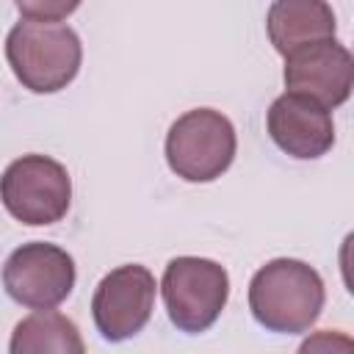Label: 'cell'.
I'll list each match as a JSON object with an SVG mask.
<instances>
[{"label":"cell","instance_id":"1","mask_svg":"<svg viewBox=\"0 0 354 354\" xmlns=\"http://www.w3.org/2000/svg\"><path fill=\"white\" fill-rule=\"evenodd\" d=\"M324 279L304 260H268L249 282V310L254 321L277 335L310 332L324 310Z\"/></svg>","mask_w":354,"mask_h":354},{"label":"cell","instance_id":"2","mask_svg":"<svg viewBox=\"0 0 354 354\" xmlns=\"http://www.w3.org/2000/svg\"><path fill=\"white\" fill-rule=\"evenodd\" d=\"M6 58L28 91L55 94L77 77L83 44L69 25L22 19L6 36Z\"/></svg>","mask_w":354,"mask_h":354},{"label":"cell","instance_id":"3","mask_svg":"<svg viewBox=\"0 0 354 354\" xmlns=\"http://www.w3.org/2000/svg\"><path fill=\"white\" fill-rule=\"evenodd\" d=\"M238 138L232 122L213 108H194L171 122L166 133V163L185 183H210L235 160Z\"/></svg>","mask_w":354,"mask_h":354},{"label":"cell","instance_id":"4","mask_svg":"<svg viewBox=\"0 0 354 354\" xmlns=\"http://www.w3.org/2000/svg\"><path fill=\"white\" fill-rule=\"evenodd\" d=\"M169 321L185 332H207L230 299V274L221 263L207 257H174L160 279Z\"/></svg>","mask_w":354,"mask_h":354},{"label":"cell","instance_id":"5","mask_svg":"<svg viewBox=\"0 0 354 354\" xmlns=\"http://www.w3.org/2000/svg\"><path fill=\"white\" fill-rule=\"evenodd\" d=\"M0 202L28 227L55 224L72 205L69 171L47 155H22L0 174Z\"/></svg>","mask_w":354,"mask_h":354},{"label":"cell","instance_id":"6","mask_svg":"<svg viewBox=\"0 0 354 354\" xmlns=\"http://www.w3.org/2000/svg\"><path fill=\"white\" fill-rule=\"evenodd\" d=\"M75 260L66 249L30 241L14 249L3 266L6 293L30 310H47L66 301L75 288Z\"/></svg>","mask_w":354,"mask_h":354},{"label":"cell","instance_id":"7","mask_svg":"<svg viewBox=\"0 0 354 354\" xmlns=\"http://www.w3.org/2000/svg\"><path fill=\"white\" fill-rule=\"evenodd\" d=\"M155 290L158 285L147 266L127 263L108 271L91 296L97 332L111 343L136 337L152 318Z\"/></svg>","mask_w":354,"mask_h":354},{"label":"cell","instance_id":"8","mask_svg":"<svg viewBox=\"0 0 354 354\" xmlns=\"http://www.w3.org/2000/svg\"><path fill=\"white\" fill-rule=\"evenodd\" d=\"M282 77L288 91L304 94L332 111L351 97L354 61L340 41L324 39L285 55Z\"/></svg>","mask_w":354,"mask_h":354},{"label":"cell","instance_id":"9","mask_svg":"<svg viewBox=\"0 0 354 354\" xmlns=\"http://www.w3.org/2000/svg\"><path fill=\"white\" fill-rule=\"evenodd\" d=\"M266 127L271 141L296 160H315L335 147L329 108L296 91H285L271 102Z\"/></svg>","mask_w":354,"mask_h":354},{"label":"cell","instance_id":"10","mask_svg":"<svg viewBox=\"0 0 354 354\" xmlns=\"http://www.w3.org/2000/svg\"><path fill=\"white\" fill-rule=\"evenodd\" d=\"M266 30L279 55H290L307 44L335 39L337 22L326 0H274Z\"/></svg>","mask_w":354,"mask_h":354},{"label":"cell","instance_id":"11","mask_svg":"<svg viewBox=\"0 0 354 354\" xmlns=\"http://www.w3.org/2000/svg\"><path fill=\"white\" fill-rule=\"evenodd\" d=\"M11 354H83V337L80 329L72 318H66L64 313H55L53 307L47 310H36L28 318H22L14 326L11 343H8Z\"/></svg>","mask_w":354,"mask_h":354},{"label":"cell","instance_id":"12","mask_svg":"<svg viewBox=\"0 0 354 354\" xmlns=\"http://www.w3.org/2000/svg\"><path fill=\"white\" fill-rule=\"evenodd\" d=\"M19 14L25 19H44V22H61L72 17L80 6V0H14Z\"/></svg>","mask_w":354,"mask_h":354}]
</instances>
